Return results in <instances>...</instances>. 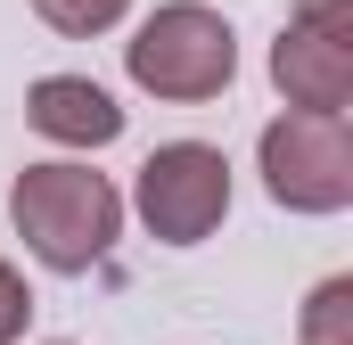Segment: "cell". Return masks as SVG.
<instances>
[{"mask_svg": "<svg viewBox=\"0 0 353 345\" xmlns=\"http://www.w3.org/2000/svg\"><path fill=\"white\" fill-rule=\"evenodd\" d=\"M50 345H66V337H50Z\"/></svg>", "mask_w": 353, "mask_h": 345, "instance_id": "10", "label": "cell"}, {"mask_svg": "<svg viewBox=\"0 0 353 345\" xmlns=\"http://www.w3.org/2000/svg\"><path fill=\"white\" fill-rule=\"evenodd\" d=\"M132 206H140L148 239L197 247V239H214L222 214H230V157L205 148V140H165V148L140 165V181H132Z\"/></svg>", "mask_w": 353, "mask_h": 345, "instance_id": "4", "label": "cell"}, {"mask_svg": "<svg viewBox=\"0 0 353 345\" xmlns=\"http://www.w3.org/2000/svg\"><path fill=\"white\" fill-rule=\"evenodd\" d=\"M25 124L41 140H58V148H107L123 132V107L90 75H41V83L25 90Z\"/></svg>", "mask_w": 353, "mask_h": 345, "instance_id": "6", "label": "cell"}, {"mask_svg": "<svg viewBox=\"0 0 353 345\" xmlns=\"http://www.w3.org/2000/svg\"><path fill=\"white\" fill-rule=\"evenodd\" d=\"M263 189L288 214H345L353 206V132L345 115H271L263 124Z\"/></svg>", "mask_w": 353, "mask_h": 345, "instance_id": "3", "label": "cell"}, {"mask_svg": "<svg viewBox=\"0 0 353 345\" xmlns=\"http://www.w3.org/2000/svg\"><path fill=\"white\" fill-rule=\"evenodd\" d=\"M123 8H132V0H33V17H41L50 33H74V41L107 33V25H123Z\"/></svg>", "mask_w": 353, "mask_h": 345, "instance_id": "8", "label": "cell"}, {"mask_svg": "<svg viewBox=\"0 0 353 345\" xmlns=\"http://www.w3.org/2000/svg\"><path fill=\"white\" fill-rule=\"evenodd\" d=\"M123 75L148 90V99H173V107L222 99L230 75H239V33H230V17L205 8V0H165V8L123 41Z\"/></svg>", "mask_w": 353, "mask_h": 345, "instance_id": "2", "label": "cell"}, {"mask_svg": "<svg viewBox=\"0 0 353 345\" xmlns=\"http://www.w3.org/2000/svg\"><path fill=\"white\" fill-rule=\"evenodd\" d=\"M8 222H17V239L33 247L41 271L83 279L123 239V197H115L107 172H90V165H25L17 189H8Z\"/></svg>", "mask_w": 353, "mask_h": 345, "instance_id": "1", "label": "cell"}, {"mask_svg": "<svg viewBox=\"0 0 353 345\" xmlns=\"http://www.w3.org/2000/svg\"><path fill=\"white\" fill-rule=\"evenodd\" d=\"M271 83L304 115H345L353 99V0H296L271 41Z\"/></svg>", "mask_w": 353, "mask_h": 345, "instance_id": "5", "label": "cell"}, {"mask_svg": "<svg viewBox=\"0 0 353 345\" xmlns=\"http://www.w3.org/2000/svg\"><path fill=\"white\" fill-rule=\"evenodd\" d=\"M25 321H33V288L17 279V263H0V345L25 337Z\"/></svg>", "mask_w": 353, "mask_h": 345, "instance_id": "9", "label": "cell"}, {"mask_svg": "<svg viewBox=\"0 0 353 345\" xmlns=\"http://www.w3.org/2000/svg\"><path fill=\"white\" fill-rule=\"evenodd\" d=\"M296 345H353V279H321L304 296V321H296Z\"/></svg>", "mask_w": 353, "mask_h": 345, "instance_id": "7", "label": "cell"}]
</instances>
